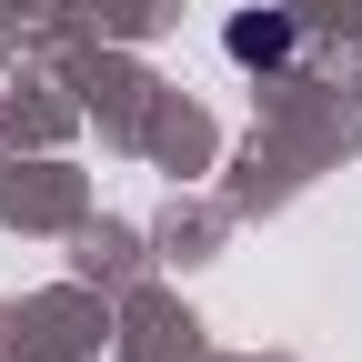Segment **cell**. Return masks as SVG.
Listing matches in <instances>:
<instances>
[{"instance_id": "obj_1", "label": "cell", "mask_w": 362, "mask_h": 362, "mask_svg": "<svg viewBox=\"0 0 362 362\" xmlns=\"http://www.w3.org/2000/svg\"><path fill=\"white\" fill-rule=\"evenodd\" d=\"M221 40H232V61H282V51H292V21H282V11H242Z\"/></svg>"}]
</instances>
